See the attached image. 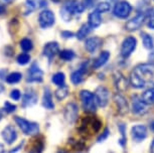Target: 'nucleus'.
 <instances>
[{
    "instance_id": "nucleus-1",
    "label": "nucleus",
    "mask_w": 154,
    "mask_h": 153,
    "mask_svg": "<svg viewBox=\"0 0 154 153\" xmlns=\"http://www.w3.org/2000/svg\"><path fill=\"white\" fill-rule=\"evenodd\" d=\"M130 84L134 88H153L154 66L152 63H142L137 66L130 75Z\"/></svg>"
},
{
    "instance_id": "nucleus-2",
    "label": "nucleus",
    "mask_w": 154,
    "mask_h": 153,
    "mask_svg": "<svg viewBox=\"0 0 154 153\" xmlns=\"http://www.w3.org/2000/svg\"><path fill=\"white\" fill-rule=\"evenodd\" d=\"M102 127V121L96 116H87L84 117L81 120L79 131L80 133L86 137L93 136L94 134L98 133L101 130Z\"/></svg>"
},
{
    "instance_id": "nucleus-3",
    "label": "nucleus",
    "mask_w": 154,
    "mask_h": 153,
    "mask_svg": "<svg viewBox=\"0 0 154 153\" xmlns=\"http://www.w3.org/2000/svg\"><path fill=\"white\" fill-rule=\"evenodd\" d=\"M15 122L21 131L26 135H36L39 131L38 124L35 122H30L26 119H23L21 117H15Z\"/></svg>"
},
{
    "instance_id": "nucleus-4",
    "label": "nucleus",
    "mask_w": 154,
    "mask_h": 153,
    "mask_svg": "<svg viewBox=\"0 0 154 153\" xmlns=\"http://www.w3.org/2000/svg\"><path fill=\"white\" fill-rule=\"evenodd\" d=\"M81 100H82L83 109L88 113H94L97 108V102H96L95 94L89 91L81 92Z\"/></svg>"
},
{
    "instance_id": "nucleus-5",
    "label": "nucleus",
    "mask_w": 154,
    "mask_h": 153,
    "mask_svg": "<svg viewBox=\"0 0 154 153\" xmlns=\"http://www.w3.org/2000/svg\"><path fill=\"white\" fill-rule=\"evenodd\" d=\"M136 45H137V40L135 37L129 36L126 39H124L121 47V54L123 57H128L131 56V54L135 50Z\"/></svg>"
},
{
    "instance_id": "nucleus-6",
    "label": "nucleus",
    "mask_w": 154,
    "mask_h": 153,
    "mask_svg": "<svg viewBox=\"0 0 154 153\" xmlns=\"http://www.w3.org/2000/svg\"><path fill=\"white\" fill-rule=\"evenodd\" d=\"M131 10H132V7L129 2L120 1L115 5L114 14L117 17H119V18H126V17L129 16Z\"/></svg>"
},
{
    "instance_id": "nucleus-7",
    "label": "nucleus",
    "mask_w": 154,
    "mask_h": 153,
    "mask_svg": "<svg viewBox=\"0 0 154 153\" xmlns=\"http://www.w3.org/2000/svg\"><path fill=\"white\" fill-rule=\"evenodd\" d=\"M38 22L40 27L42 28H48L53 26L54 23V14L51 10L42 11L38 17Z\"/></svg>"
},
{
    "instance_id": "nucleus-8",
    "label": "nucleus",
    "mask_w": 154,
    "mask_h": 153,
    "mask_svg": "<svg viewBox=\"0 0 154 153\" xmlns=\"http://www.w3.org/2000/svg\"><path fill=\"white\" fill-rule=\"evenodd\" d=\"M95 98L97 105L100 107H106L109 102V91L105 87H98L95 92Z\"/></svg>"
},
{
    "instance_id": "nucleus-9",
    "label": "nucleus",
    "mask_w": 154,
    "mask_h": 153,
    "mask_svg": "<svg viewBox=\"0 0 154 153\" xmlns=\"http://www.w3.org/2000/svg\"><path fill=\"white\" fill-rule=\"evenodd\" d=\"M147 111V104L144 103L142 98L138 96L132 97V112L134 114L141 115Z\"/></svg>"
},
{
    "instance_id": "nucleus-10",
    "label": "nucleus",
    "mask_w": 154,
    "mask_h": 153,
    "mask_svg": "<svg viewBox=\"0 0 154 153\" xmlns=\"http://www.w3.org/2000/svg\"><path fill=\"white\" fill-rule=\"evenodd\" d=\"M79 110L78 106L75 103H69L66 106L65 109V118L69 123H74L78 118Z\"/></svg>"
},
{
    "instance_id": "nucleus-11",
    "label": "nucleus",
    "mask_w": 154,
    "mask_h": 153,
    "mask_svg": "<svg viewBox=\"0 0 154 153\" xmlns=\"http://www.w3.org/2000/svg\"><path fill=\"white\" fill-rule=\"evenodd\" d=\"M145 20V14L144 13H139L135 17H133L132 19H130L129 21L126 23V29L129 31H134L137 30L138 28L143 24Z\"/></svg>"
},
{
    "instance_id": "nucleus-12",
    "label": "nucleus",
    "mask_w": 154,
    "mask_h": 153,
    "mask_svg": "<svg viewBox=\"0 0 154 153\" xmlns=\"http://www.w3.org/2000/svg\"><path fill=\"white\" fill-rule=\"evenodd\" d=\"M69 13L72 14H80L85 10V5L84 3H81L78 0H69L66 3V5L63 6Z\"/></svg>"
},
{
    "instance_id": "nucleus-13",
    "label": "nucleus",
    "mask_w": 154,
    "mask_h": 153,
    "mask_svg": "<svg viewBox=\"0 0 154 153\" xmlns=\"http://www.w3.org/2000/svg\"><path fill=\"white\" fill-rule=\"evenodd\" d=\"M43 78V73L42 71L40 70L38 66L36 63H32V66L29 69V72H28V78L27 81L28 82H37L40 83L42 81Z\"/></svg>"
},
{
    "instance_id": "nucleus-14",
    "label": "nucleus",
    "mask_w": 154,
    "mask_h": 153,
    "mask_svg": "<svg viewBox=\"0 0 154 153\" xmlns=\"http://www.w3.org/2000/svg\"><path fill=\"white\" fill-rule=\"evenodd\" d=\"M132 138L136 142H141L147 136V129L144 125H136L131 129Z\"/></svg>"
},
{
    "instance_id": "nucleus-15",
    "label": "nucleus",
    "mask_w": 154,
    "mask_h": 153,
    "mask_svg": "<svg viewBox=\"0 0 154 153\" xmlns=\"http://www.w3.org/2000/svg\"><path fill=\"white\" fill-rule=\"evenodd\" d=\"M2 137H3V139L5 140V142L7 144L13 143L17 138L16 130L11 125L6 126L3 130H2Z\"/></svg>"
},
{
    "instance_id": "nucleus-16",
    "label": "nucleus",
    "mask_w": 154,
    "mask_h": 153,
    "mask_svg": "<svg viewBox=\"0 0 154 153\" xmlns=\"http://www.w3.org/2000/svg\"><path fill=\"white\" fill-rule=\"evenodd\" d=\"M45 148V142L42 137H36L31 140L28 146V153H42Z\"/></svg>"
},
{
    "instance_id": "nucleus-17",
    "label": "nucleus",
    "mask_w": 154,
    "mask_h": 153,
    "mask_svg": "<svg viewBox=\"0 0 154 153\" xmlns=\"http://www.w3.org/2000/svg\"><path fill=\"white\" fill-rule=\"evenodd\" d=\"M60 47H59V43L56 41H51L46 43L43 47V54L48 57V60H51L56 54L59 53Z\"/></svg>"
},
{
    "instance_id": "nucleus-18",
    "label": "nucleus",
    "mask_w": 154,
    "mask_h": 153,
    "mask_svg": "<svg viewBox=\"0 0 154 153\" xmlns=\"http://www.w3.org/2000/svg\"><path fill=\"white\" fill-rule=\"evenodd\" d=\"M86 72H87V63H84L79 70L75 71L74 73L72 74V76H71L72 82L74 83L75 85H78V84L82 83L84 80V77H85Z\"/></svg>"
},
{
    "instance_id": "nucleus-19",
    "label": "nucleus",
    "mask_w": 154,
    "mask_h": 153,
    "mask_svg": "<svg viewBox=\"0 0 154 153\" xmlns=\"http://www.w3.org/2000/svg\"><path fill=\"white\" fill-rule=\"evenodd\" d=\"M101 43H102V39L100 37H91V38H88L86 40V43H85L86 50H88L89 53L93 54L100 47Z\"/></svg>"
},
{
    "instance_id": "nucleus-20",
    "label": "nucleus",
    "mask_w": 154,
    "mask_h": 153,
    "mask_svg": "<svg viewBox=\"0 0 154 153\" xmlns=\"http://www.w3.org/2000/svg\"><path fill=\"white\" fill-rule=\"evenodd\" d=\"M42 105L45 109L51 110L54 108V104L53 102V96H51V90L48 88H46L43 93V98H42Z\"/></svg>"
},
{
    "instance_id": "nucleus-21",
    "label": "nucleus",
    "mask_w": 154,
    "mask_h": 153,
    "mask_svg": "<svg viewBox=\"0 0 154 153\" xmlns=\"http://www.w3.org/2000/svg\"><path fill=\"white\" fill-rule=\"evenodd\" d=\"M114 101L116 103V105H117L118 109H119V112H120L121 114H125L126 112L128 111V104L126 102V100H125V98L123 96H121V95H115L114 97Z\"/></svg>"
},
{
    "instance_id": "nucleus-22",
    "label": "nucleus",
    "mask_w": 154,
    "mask_h": 153,
    "mask_svg": "<svg viewBox=\"0 0 154 153\" xmlns=\"http://www.w3.org/2000/svg\"><path fill=\"white\" fill-rule=\"evenodd\" d=\"M37 102V95L33 91L27 92L23 96V106L24 107H30L33 106Z\"/></svg>"
},
{
    "instance_id": "nucleus-23",
    "label": "nucleus",
    "mask_w": 154,
    "mask_h": 153,
    "mask_svg": "<svg viewBox=\"0 0 154 153\" xmlns=\"http://www.w3.org/2000/svg\"><path fill=\"white\" fill-rule=\"evenodd\" d=\"M89 25L91 26V28H96L101 24L102 18H101V13L99 11L95 10L94 12L90 13L89 15Z\"/></svg>"
},
{
    "instance_id": "nucleus-24",
    "label": "nucleus",
    "mask_w": 154,
    "mask_h": 153,
    "mask_svg": "<svg viewBox=\"0 0 154 153\" xmlns=\"http://www.w3.org/2000/svg\"><path fill=\"white\" fill-rule=\"evenodd\" d=\"M109 57H110L109 51H103V53H101L100 56L95 60L94 65H93L94 66V68H96V69L101 68L102 66H104L107 63V60H109Z\"/></svg>"
},
{
    "instance_id": "nucleus-25",
    "label": "nucleus",
    "mask_w": 154,
    "mask_h": 153,
    "mask_svg": "<svg viewBox=\"0 0 154 153\" xmlns=\"http://www.w3.org/2000/svg\"><path fill=\"white\" fill-rule=\"evenodd\" d=\"M141 98H142V100L144 101L145 104H147V105H153L154 104V87L153 88L147 89V90L142 94Z\"/></svg>"
},
{
    "instance_id": "nucleus-26",
    "label": "nucleus",
    "mask_w": 154,
    "mask_h": 153,
    "mask_svg": "<svg viewBox=\"0 0 154 153\" xmlns=\"http://www.w3.org/2000/svg\"><path fill=\"white\" fill-rule=\"evenodd\" d=\"M115 84H116V88L121 92L125 91L127 89V80L121 74H118L117 77H115Z\"/></svg>"
},
{
    "instance_id": "nucleus-27",
    "label": "nucleus",
    "mask_w": 154,
    "mask_h": 153,
    "mask_svg": "<svg viewBox=\"0 0 154 153\" xmlns=\"http://www.w3.org/2000/svg\"><path fill=\"white\" fill-rule=\"evenodd\" d=\"M65 80H66V77H65V74L63 73L54 74L53 76V79H51L54 84H56V85L59 86V87L65 86Z\"/></svg>"
},
{
    "instance_id": "nucleus-28",
    "label": "nucleus",
    "mask_w": 154,
    "mask_h": 153,
    "mask_svg": "<svg viewBox=\"0 0 154 153\" xmlns=\"http://www.w3.org/2000/svg\"><path fill=\"white\" fill-rule=\"evenodd\" d=\"M90 30H91V26L89 24H83L77 32V37L79 39H84L89 34Z\"/></svg>"
},
{
    "instance_id": "nucleus-29",
    "label": "nucleus",
    "mask_w": 154,
    "mask_h": 153,
    "mask_svg": "<svg viewBox=\"0 0 154 153\" xmlns=\"http://www.w3.org/2000/svg\"><path fill=\"white\" fill-rule=\"evenodd\" d=\"M142 40H143V44L144 47L147 48V50H152L154 47V42L153 39L149 34L143 32L142 33Z\"/></svg>"
},
{
    "instance_id": "nucleus-30",
    "label": "nucleus",
    "mask_w": 154,
    "mask_h": 153,
    "mask_svg": "<svg viewBox=\"0 0 154 153\" xmlns=\"http://www.w3.org/2000/svg\"><path fill=\"white\" fill-rule=\"evenodd\" d=\"M69 94V89L66 86H62L56 91V97L57 100H63L68 96Z\"/></svg>"
},
{
    "instance_id": "nucleus-31",
    "label": "nucleus",
    "mask_w": 154,
    "mask_h": 153,
    "mask_svg": "<svg viewBox=\"0 0 154 153\" xmlns=\"http://www.w3.org/2000/svg\"><path fill=\"white\" fill-rule=\"evenodd\" d=\"M60 57L62 60H66V62H69V60H72L75 57V53L72 50H62L60 53Z\"/></svg>"
},
{
    "instance_id": "nucleus-32",
    "label": "nucleus",
    "mask_w": 154,
    "mask_h": 153,
    "mask_svg": "<svg viewBox=\"0 0 154 153\" xmlns=\"http://www.w3.org/2000/svg\"><path fill=\"white\" fill-rule=\"evenodd\" d=\"M21 78L22 76L20 73H12L6 77V82L8 84H16L21 80Z\"/></svg>"
},
{
    "instance_id": "nucleus-33",
    "label": "nucleus",
    "mask_w": 154,
    "mask_h": 153,
    "mask_svg": "<svg viewBox=\"0 0 154 153\" xmlns=\"http://www.w3.org/2000/svg\"><path fill=\"white\" fill-rule=\"evenodd\" d=\"M20 47L24 51H29L32 50L33 47V44H32V41L28 38H23L21 41H20Z\"/></svg>"
},
{
    "instance_id": "nucleus-34",
    "label": "nucleus",
    "mask_w": 154,
    "mask_h": 153,
    "mask_svg": "<svg viewBox=\"0 0 154 153\" xmlns=\"http://www.w3.org/2000/svg\"><path fill=\"white\" fill-rule=\"evenodd\" d=\"M110 8H111V5H110L108 2H101V3H99L97 5V8H96V10L99 11V12H107V11L110 10Z\"/></svg>"
},
{
    "instance_id": "nucleus-35",
    "label": "nucleus",
    "mask_w": 154,
    "mask_h": 153,
    "mask_svg": "<svg viewBox=\"0 0 154 153\" xmlns=\"http://www.w3.org/2000/svg\"><path fill=\"white\" fill-rule=\"evenodd\" d=\"M147 25L148 27L154 29V8H151L147 14Z\"/></svg>"
},
{
    "instance_id": "nucleus-36",
    "label": "nucleus",
    "mask_w": 154,
    "mask_h": 153,
    "mask_svg": "<svg viewBox=\"0 0 154 153\" xmlns=\"http://www.w3.org/2000/svg\"><path fill=\"white\" fill-rule=\"evenodd\" d=\"M30 60V57L29 54H19L18 57H17V63H19V65H26L27 63H29Z\"/></svg>"
},
{
    "instance_id": "nucleus-37",
    "label": "nucleus",
    "mask_w": 154,
    "mask_h": 153,
    "mask_svg": "<svg viewBox=\"0 0 154 153\" xmlns=\"http://www.w3.org/2000/svg\"><path fill=\"white\" fill-rule=\"evenodd\" d=\"M60 16L63 17V19L65 20V21H71V18H72V14L69 13V11L66 10L65 7H63V9L60 10Z\"/></svg>"
},
{
    "instance_id": "nucleus-38",
    "label": "nucleus",
    "mask_w": 154,
    "mask_h": 153,
    "mask_svg": "<svg viewBox=\"0 0 154 153\" xmlns=\"http://www.w3.org/2000/svg\"><path fill=\"white\" fill-rule=\"evenodd\" d=\"M16 109V106L13 105L9 102H5L4 103V110L7 112V113H12V112L15 111Z\"/></svg>"
},
{
    "instance_id": "nucleus-39",
    "label": "nucleus",
    "mask_w": 154,
    "mask_h": 153,
    "mask_svg": "<svg viewBox=\"0 0 154 153\" xmlns=\"http://www.w3.org/2000/svg\"><path fill=\"white\" fill-rule=\"evenodd\" d=\"M20 96H21V94H20V92L18 90H12L10 93V97L11 99L15 100V101H18L20 99Z\"/></svg>"
},
{
    "instance_id": "nucleus-40",
    "label": "nucleus",
    "mask_w": 154,
    "mask_h": 153,
    "mask_svg": "<svg viewBox=\"0 0 154 153\" xmlns=\"http://www.w3.org/2000/svg\"><path fill=\"white\" fill-rule=\"evenodd\" d=\"M119 128H120V131H121V134H122V138H121V140H120V144H121V145H124L125 141H126V137H125V126L121 124Z\"/></svg>"
},
{
    "instance_id": "nucleus-41",
    "label": "nucleus",
    "mask_w": 154,
    "mask_h": 153,
    "mask_svg": "<svg viewBox=\"0 0 154 153\" xmlns=\"http://www.w3.org/2000/svg\"><path fill=\"white\" fill-rule=\"evenodd\" d=\"M108 135H109V130H108V128H106L105 130H104L103 133H102V134L100 135V136H99V138H98V142H102V141H104L107 137H108Z\"/></svg>"
},
{
    "instance_id": "nucleus-42",
    "label": "nucleus",
    "mask_w": 154,
    "mask_h": 153,
    "mask_svg": "<svg viewBox=\"0 0 154 153\" xmlns=\"http://www.w3.org/2000/svg\"><path fill=\"white\" fill-rule=\"evenodd\" d=\"M63 37H66V38H69V37H72L74 34H72V32H69V31H63V32L62 33Z\"/></svg>"
},
{
    "instance_id": "nucleus-43",
    "label": "nucleus",
    "mask_w": 154,
    "mask_h": 153,
    "mask_svg": "<svg viewBox=\"0 0 154 153\" xmlns=\"http://www.w3.org/2000/svg\"><path fill=\"white\" fill-rule=\"evenodd\" d=\"M92 3H93V0H84V5H85V7L91 6Z\"/></svg>"
},
{
    "instance_id": "nucleus-44",
    "label": "nucleus",
    "mask_w": 154,
    "mask_h": 153,
    "mask_svg": "<svg viewBox=\"0 0 154 153\" xmlns=\"http://www.w3.org/2000/svg\"><path fill=\"white\" fill-rule=\"evenodd\" d=\"M22 145H23V143L19 144V145L17 146V147H15V148H14V149L10 150V151H9V153H15L16 151H18V150H19V148H21V147H22Z\"/></svg>"
},
{
    "instance_id": "nucleus-45",
    "label": "nucleus",
    "mask_w": 154,
    "mask_h": 153,
    "mask_svg": "<svg viewBox=\"0 0 154 153\" xmlns=\"http://www.w3.org/2000/svg\"><path fill=\"white\" fill-rule=\"evenodd\" d=\"M11 0H0V5H3V4H6V3H9Z\"/></svg>"
},
{
    "instance_id": "nucleus-46",
    "label": "nucleus",
    "mask_w": 154,
    "mask_h": 153,
    "mask_svg": "<svg viewBox=\"0 0 154 153\" xmlns=\"http://www.w3.org/2000/svg\"><path fill=\"white\" fill-rule=\"evenodd\" d=\"M5 12V8L3 5H0V14H2V13H4Z\"/></svg>"
},
{
    "instance_id": "nucleus-47",
    "label": "nucleus",
    "mask_w": 154,
    "mask_h": 153,
    "mask_svg": "<svg viewBox=\"0 0 154 153\" xmlns=\"http://www.w3.org/2000/svg\"><path fill=\"white\" fill-rule=\"evenodd\" d=\"M0 153H4V146L0 144Z\"/></svg>"
},
{
    "instance_id": "nucleus-48",
    "label": "nucleus",
    "mask_w": 154,
    "mask_h": 153,
    "mask_svg": "<svg viewBox=\"0 0 154 153\" xmlns=\"http://www.w3.org/2000/svg\"><path fill=\"white\" fill-rule=\"evenodd\" d=\"M151 152L152 153H154V140H153V142H152V144H151Z\"/></svg>"
},
{
    "instance_id": "nucleus-49",
    "label": "nucleus",
    "mask_w": 154,
    "mask_h": 153,
    "mask_svg": "<svg viewBox=\"0 0 154 153\" xmlns=\"http://www.w3.org/2000/svg\"><path fill=\"white\" fill-rule=\"evenodd\" d=\"M3 90H4L3 86H2V85H0V93H1V92H2V91H3Z\"/></svg>"
},
{
    "instance_id": "nucleus-50",
    "label": "nucleus",
    "mask_w": 154,
    "mask_h": 153,
    "mask_svg": "<svg viewBox=\"0 0 154 153\" xmlns=\"http://www.w3.org/2000/svg\"><path fill=\"white\" fill-rule=\"evenodd\" d=\"M151 128H152V130L154 131V122L152 123V125H151Z\"/></svg>"
},
{
    "instance_id": "nucleus-51",
    "label": "nucleus",
    "mask_w": 154,
    "mask_h": 153,
    "mask_svg": "<svg viewBox=\"0 0 154 153\" xmlns=\"http://www.w3.org/2000/svg\"><path fill=\"white\" fill-rule=\"evenodd\" d=\"M1 118H2V113H1V111H0V120H1Z\"/></svg>"
}]
</instances>
